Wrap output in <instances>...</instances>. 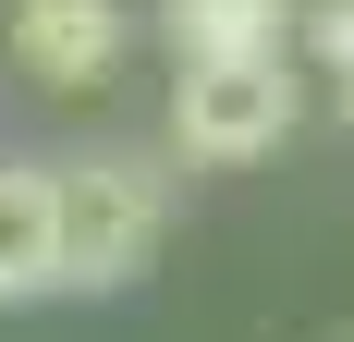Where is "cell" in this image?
<instances>
[{"label":"cell","instance_id":"obj_1","mask_svg":"<svg viewBox=\"0 0 354 342\" xmlns=\"http://www.w3.org/2000/svg\"><path fill=\"white\" fill-rule=\"evenodd\" d=\"M159 208H171V183H159L135 147L62 159V281L122 294V281L147 269V244H159Z\"/></svg>","mask_w":354,"mask_h":342},{"label":"cell","instance_id":"obj_7","mask_svg":"<svg viewBox=\"0 0 354 342\" xmlns=\"http://www.w3.org/2000/svg\"><path fill=\"white\" fill-rule=\"evenodd\" d=\"M342 123H354V86H342Z\"/></svg>","mask_w":354,"mask_h":342},{"label":"cell","instance_id":"obj_5","mask_svg":"<svg viewBox=\"0 0 354 342\" xmlns=\"http://www.w3.org/2000/svg\"><path fill=\"white\" fill-rule=\"evenodd\" d=\"M293 25V0H159V37L183 62H269Z\"/></svg>","mask_w":354,"mask_h":342},{"label":"cell","instance_id":"obj_3","mask_svg":"<svg viewBox=\"0 0 354 342\" xmlns=\"http://www.w3.org/2000/svg\"><path fill=\"white\" fill-rule=\"evenodd\" d=\"M122 0H12V62L37 73V86H98L110 62H122Z\"/></svg>","mask_w":354,"mask_h":342},{"label":"cell","instance_id":"obj_6","mask_svg":"<svg viewBox=\"0 0 354 342\" xmlns=\"http://www.w3.org/2000/svg\"><path fill=\"white\" fill-rule=\"evenodd\" d=\"M306 49H318V73L354 86V0H306Z\"/></svg>","mask_w":354,"mask_h":342},{"label":"cell","instance_id":"obj_2","mask_svg":"<svg viewBox=\"0 0 354 342\" xmlns=\"http://www.w3.org/2000/svg\"><path fill=\"white\" fill-rule=\"evenodd\" d=\"M293 62L269 49V62H183V86H171V147L183 159H208V171H232V159H269V147L293 135Z\"/></svg>","mask_w":354,"mask_h":342},{"label":"cell","instance_id":"obj_4","mask_svg":"<svg viewBox=\"0 0 354 342\" xmlns=\"http://www.w3.org/2000/svg\"><path fill=\"white\" fill-rule=\"evenodd\" d=\"M62 294V171L0 159V306Z\"/></svg>","mask_w":354,"mask_h":342}]
</instances>
